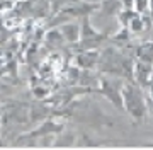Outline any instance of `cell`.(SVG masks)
Here are the masks:
<instances>
[{
    "label": "cell",
    "instance_id": "2",
    "mask_svg": "<svg viewBox=\"0 0 153 150\" xmlns=\"http://www.w3.org/2000/svg\"><path fill=\"white\" fill-rule=\"evenodd\" d=\"M100 94H104L117 109H124L123 106V87L111 82L109 78H100Z\"/></svg>",
    "mask_w": 153,
    "mask_h": 150
},
{
    "label": "cell",
    "instance_id": "5",
    "mask_svg": "<svg viewBox=\"0 0 153 150\" xmlns=\"http://www.w3.org/2000/svg\"><path fill=\"white\" fill-rule=\"evenodd\" d=\"M138 60L148 61L153 65V43H145L138 48Z\"/></svg>",
    "mask_w": 153,
    "mask_h": 150
},
{
    "label": "cell",
    "instance_id": "1",
    "mask_svg": "<svg viewBox=\"0 0 153 150\" xmlns=\"http://www.w3.org/2000/svg\"><path fill=\"white\" fill-rule=\"evenodd\" d=\"M123 106H124V111L136 123L145 118V114H146V99H145V92L140 85L131 82L123 85Z\"/></svg>",
    "mask_w": 153,
    "mask_h": 150
},
{
    "label": "cell",
    "instance_id": "3",
    "mask_svg": "<svg viewBox=\"0 0 153 150\" xmlns=\"http://www.w3.org/2000/svg\"><path fill=\"white\" fill-rule=\"evenodd\" d=\"M61 34H63V38H65V41H68V43H76V41H80V26L75 22L71 24H63L60 28Z\"/></svg>",
    "mask_w": 153,
    "mask_h": 150
},
{
    "label": "cell",
    "instance_id": "6",
    "mask_svg": "<svg viewBox=\"0 0 153 150\" xmlns=\"http://www.w3.org/2000/svg\"><path fill=\"white\" fill-rule=\"evenodd\" d=\"M150 9V0H134V10L138 14H146Z\"/></svg>",
    "mask_w": 153,
    "mask_h": 150
},
{
    "label": "cell",
    "instance_id": "4",
    "mask_svg": "<svg viewBox=\"0 0 153 150\" xmlns=\"http://www.w3.org/2000/svg\"><path fill=\"white\" fill-rule=\"evenodd\" d=\"M97 60H99V53H95V51H92V50L85 51L83 55H78V58H76L78 65L82 68H85V70H90V68L97 63Z\"/></svg>",
    "mask_w": 153,
    "mask_h": 150
}]
</instances>
